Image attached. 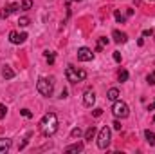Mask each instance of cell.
I'll return each mask as SVG.
<instances>
[{
  "mask_svg": "<svg viewBox=\"0 0 155 154\" xmlns=\"http://www.w3.org/2000/svg\"><path fill=\"white\" fill-rule=\"evenodd\" d=\"M56 131H58V116L54 113L43 114V118L40 120V132L49 138V136H54Z\"/></svg>",
  "mask_w": 155,
  "mask_h": 154,
  "instance_id": "obj_1",
  "label": "cell"
},
{
  "mask_svg": "<svg viewBox=\"0 0 155 154\" xmlns=\"http://www.w3.org/2000/svg\"><path fill=\"white\" fill-rule=\"evenodd\" d=\"M36 89L45 98L52 96V93H54V78H40L38 83H36Z\"/></svg>",
  "mask_w": 155,
  "mask_h": 154,
  "instance_id": "obj_2",
  "label": "cell"
},
{
  "mask_svg": "<svg viewBox=\"0 0 155 154\" xmlns=\"http://www.w3.org/2000/svg\"><path fill=\"white\" fill-rule=\"evenodd\" d=\"M65 76H67V80H69L71 83H78V82H83V80L87 78V71L78 69V67H74V65H67Z\"/></svg>",
  "mask_w": 155,
  "mask_h": 154,
  "instance_id": "obj_3",
  "label": "cell"
},
{
  "mask_svg": "<svg viewBox=\"0 0 155 154\" xmlns=\"http://www.w3.org/2000/svg\"><path fill=\"white\" fill-rule=\"evenodd\" d=\"M110 138H112V132H110V127H103L97 134V147L99 149H107L110 145Z\"/></svg>",
  "mask_w": 155,
  "mask_h": 154,
  "instance_id": "obj_4",
  "label": "cell"
},
{
  "mask_svg": "<svg viewBox=\"0 0 155 154\" xmlns=\"http://www.w3.org/2000/svg\"><path fill=\"white\" fill-rule=\"evenodd\" d=\"M112 113H114L116 118H126V116L130 114V109H128V105H126L124 102L116 100L114 105H112Z\"/></svg>",
  "mask_w": 155,
  "mask_h": 154,
  "instance_id": "obj_5",
  "label": "cell"
},
{
  "mask_svg": "<svg viewBox=\"0 0 155 154\" xmlns=\"http://www.w3.org/2000/svg\"><path fill=\"white\" fill-rule=\"evenodd\" d=\"M78 60H79V62H90V60H94L92 49H88V47H79V49H78Z\"/></svg>",
  "mask_w": 155,
  "mask_h": 154,
  "instance_id": "obj_6",
  "label": "cell"
},
{
  "mask_svg": "<svg viewBox=\"0 0 155 154\" xmlns=\"http://www.w3.org/2000/svg\"><path fill=\"white\" fill-rule=\"evenodd\" d=\"M20 9H22L20 4H9V5H4L2 11H0V18H7L9 15L16 13V11H20Z\"/></svg>",
  "mask_w": 155,
  "mask_h": 154,
  "instance_id": "obj_7",
  "label": "cell"
},
{
  "mask_svg": "<svg viewBox=\"0 0 155 154\" xmlns=\"http://www.w3.org/2000/svg\"><path fill=\"white\" fill-rule=\"evenodd\" d=\"M27 40V33H16V31H11L9 33V42L15 44V45H20Z\"/></svg>",
  "mask_w": 155,
  "mask_h": 154,
  "instance_id": "obj_8",
  "label": "cell"
},
{
  "mask_svg": "<svg viewBox=\"0 0 155 154\" xmlns=\"http://www.w3.org/2000/svg\"><path fill=\"white\" fill-rule=\"evenodd\" d=\"M94 102H96V93H94V89H87L85 94H83V103H85L87 107H92Z\"/></svg>",
  "mask_w": 155,
  "mask_h": 154,
  "instance_id": "obj_9",
  "label": "cell"
},
{
  "mask_svg": "<svg viewBox=\"0 0 155 154\" xmlns=\"http://www.w3.org/2000/svg\"><path fill=\"white\" fill-rule=\"evenodd\" d=\"M112 38H114V42H116V44H124V42L128 40V37H126V33H123V31L116 29V31L112 33Z\"/></svg>",
  "mask_w": 155,
  "mask_h": 154,
  "instance_id": "obj_10",
  "label": "cell"
},
{
  "mask_svg": "<svg viewBox=\"0 0 155 154\" xmlns=\"http://www.w3.org/2000/svg\"><path fill=\"white\" fill-rule=\"evenodd\" d=\"M2 78H4V80H13V78H15V71H13L9 65H4V67H2Z\"/></svg>",
  "mask_w": 155,
  "mask_h": 154,
  "instance_id": "obj_11",
  "label": "cell"
},
{
  "mask_svg": "<svg viewBox=\"0 0 155 154\" xmlns=\"http://www.w3.org/2000/svg\"><path fill=\"white\" fill-rule=\"evenodd\" d=\"M11 149V140L7 138H0V154H5Z\"/></svg>",
  "mask_w": 155,
  "mask_h": 154,
  "instance_id": "obj_12",
  "label": "cell"
},
{
  "mask_svg": "<svg viewBox=\"0 0 155 154\" xmlns=\"http://www.w3.org/2000/svg\"><path fill=\"white\" fill-rule=\"evenodd\" d=\"M96 132H97V131H96V127H94V125H90V127L85 131V140H87V142H92V140H94V136H96Z\"/></svg>",
  "mask_w": 155,
  "mask_h": 154,
  "instance_id": "obj_13",
  "label": "cell"
},
{
  "mask_svg": "<svg viewBox=\"0 0 155 154\" xmlns=\"http://www.w3.org/2000/svg\"><path fill=\"white\" fill-rule=\"evenodd\" d=\"M107 98H108L110 102H116V100H119V89H116V87L108 89V93H107Z\"/></svg>",
  "mask_w": 155,
  "mask_h": 154,
  "instance_id": "obj_14",
  "label": "cell"
},
{
  "mask_svg": "<svg viewBox=\"0 0 155 154\" xmlns=\"http://www.w3.org/2000/svg\"><path fill=\"white\" fill-rule=\"evenodd\" d=\"M83 151V143H74V145H69L67 149H65V152H81Z\"/></svg>",
  "mask_w": 155,
  "mask_h": 154,
  "instance_id": "obj_15",
  "label": "cell"
},
{
  "mask_svg": "<svg viewBox=\"0 0 155 154\" xmlns=\"http://www.w3.org/2000/svg\"><path fill=\"white\" fill-rule=\"evenodd\" d=\"M144 138H146V142H148L150 145H155V134L152 131H144Z\"/></svg>",
  "mask_w": 155,
  "mask_h": 154,
  "instance_id": "obj_16",
  "label": "cell"
},
{
  "mask_svg": "<svg viewBox=\"0 0 155 154\" xmlns=\"http://www.w3.org/2000/svg\"><path fill=\"white\" fill-rule=\"evenodd\" d=\"M108 44V38H105V37H101V38L97 40V47H96V51H101L105 45Z\"/></svg>",
  "mask_w": 155,
  "mask_h": 154,
  "instance_id": "obj_17",
  "label": "cell"
},
{
  "mask_svg": "<svg viewBox=\"0 0 155 154\" xmlns=\"http://www.w3.org/2000/svg\"><path fill=\"white\" fill-rule=\"evenodd\" d=\"M20 7H22L24 11H29V9L33 7V0H22V4H20Z\"/></svg>",
  "mask_w": 155,
  "mask_h": 154,
  "instance_id": "obj_18",
  "label": "cell"
},
{
  "mask_svg": "<svg viewBox=\"0 0 155 154\" xmlns=\"http://www.w3.org/2000/svg\"><path fill=\"white\" fill-rule=\"evenodd\" d=\"M114 16H116V20L119 22V24H124V20H126V16H124V15H121V11H116V13H114Z\"/></svg>",
  "mask_w": 155,
  "mask_h": 154,
  "instance_id": "obj_19",
  "label": "cell"
},
{
  "mask_svg": "<svg viewBox=\"0 0 155 154\" xmlns=\"http://www.w3.org/2000/svg\"><path fill=\"white\" fill-rule=\"evenodd\" d=\"M117 78H119V82H126L128 80V71H119V75H117Z\"/></svg>",
  "mask_w": 155,
  "mask_h": 154,
  "instance_id": "obj_20",
  "label": "cell"
},
{
  "mask_svg": "<svg viewBox=\"0 0 155 154\" xmlns=\"http://www.w3.org/2000/svg\"><path fill=\"white\" fill-rule=\"evenodd\" d=\"M29 22H31V20H29L27 16H22V18L18 20V24H20V27H27V26H29Z\"/></svg>",
  "mask_w": 155,
  "mask_h": 154,
  "instance_id": "obj_21",
  "label": "cell"
},
{
  "mask_svg": "<svg viewBox=\"0 0 155 154\" xmlns=\"http://www.w3.org/2000/svg\"><path fill=\"white\" fill-rule=\"evenodd\" d=\"M71 136H72V138H79V136H81V129H79V127H74V129L71 131Z\"/></svg>",
  "mask_w": 155,
  "mask_h": 154,
  "instance_id": "obj_22",
  "label": "cell"
},
{
  "mask_svg": "<svg viewBox=\"0 0 155 154\" xmlns=\"http://www.w3.org/2000/svg\"><path fill=\"white\" fill-rule=\"evenodd\" d=\"M146 82H148L150 85H155V71H152V73L146 76Z\"/></svg>",
  "mask_w": 155,
  "mask_h": 154,
  "instance_id": "obj_23",
  "label": "cell"
},
{
  "mask_svg": "<svg viewBox=\"0 0 155 154\" xmlns=\"http://www.w3.org/2000/svg\"><path fill=\"white\" fill-rule=\"evenodd\" d=\"M45 58H47V62H49V64H54V53L45 51Z\"/></svg>",
  "mask_w": 155,
  "mask_h": 154,
  "instance_id": "obj_24",
  "label": "cell"
},
{
  "mask_svg": "<svg viewBox=\"0 0 155 154\" xmlns=\"http://www.w3.org/2000/svg\"><path fill=\"white\" fill-rule=\"evenodd\" d=\"M20 114L24 116V118H33V113H31L29 109H22V111H20Z\"/></svg>",
  "mask_w": 155,
  "mask_h": 154,
  "instance_id": "obj_25",
  "label": "cell"
},
{
  "mask_svg": "<svg viewBox=\"0 0 155 154\" xmlns=\"http://www.w3.org/2000/svg\"><path fill=\"white\" fill-rule=\"evenodd\" d=\"M5 113H7V107L0 103V120H4V118H5Z\"/></svg>",
  "mask_w": 155,
  "mask_h": 154,
  "instance_id": "obj_26",
  "label": "cell"
},
{
  "mask_svg": "<svg viewBox=\"0 0 155 154\" xmlns=\"http://www.w3.org/2000/svg\"><path fill=\"white\" fill-rule=\"evenodd\" d=\"M112 125H114V129H116V131H121V127H123V125H121V121H119V118H117Z\"/></svg>",
  "mask_w": 155,
  "mask_h": 154,
  "instance_id": "obj_27",
  "label": "cell"
},
{
  "mask_svg": "<svg viewBox=\"0 0 155 154\" xmlns=\"http://www.w3.org/2000/svg\"><path fill=\"white\" fill-rule=\"evenodd\" d=\"M153 35V29H144L143 31V37H152Z\"/></svg>",
  "mask_w": 155,
  "mask_h": 154,
  "instance_id": "obj_28",
  "label": "cell"
},
{
  "mask_svg": "<svg viewBox=\"0 0 155 154\" xmlns=\"http://www.w3.org/2000/svg\"><path fill=\"white\" fill-rule=\"evenodd\" d=\"M114 60H116L117 64L121 62V53H119V51H116V53H114Z\"/></svg>",
  "mask_w": 155,
  "mask_h": 154,
  "instance_id": "obj_29",
  "label": "cell"
},
{
  "mask_svg": "<svg viewBox=\"0 0 155 154\" xmlns=\"http://www.w3.org/2000/svg\"><path fill=\"white\" fill-rule=\"evenodd\" d=\"M92 113H94V116H101L103 114V109H94Z\"/></svg>",
  "mask_w": 155,
  "mask_h": 154,
  "instance_id": "obj_30",
  "label": "cell"
},
{
  "mask_svg": "<svg viewBox=\"0 0 155 154\" xmlns=\"http://www.w3.org/2000/svg\"><path fill=\"white\" fill-rule=\"evenodd\" d=\"M134 15V9H126V16H132Z\"/></svg>",
  "mask_w": 155,
  "mask_h": 154,
  "instance_id": "obj_31",
  "label": "cell"
},
{
  "mask_svg": "<svg viewBox=\"0 0 155 154\" xmlns=\"http://www.w3.org/2000/svg\"><path fill=\"white\" fill-rule=\"evenodd\" d=\"M60 98H67V91H65V89L61 91V94H60Z\"/></svg>",
  "mask_w": 155,
  "mask_h": 154,
  "instance_id": "obj_32",
  "label": "cell"
},
{
  "mask_svg": "<svg viewBox=\"0 0 155 154\" xmlns=\"http://www.w3.org/2000/svg\"><path fill=\"white\" fill-rule=\"evenodd\" d=\"M153 109H155V102H153V103H150V105H148V111H153Z\"/></svg>",
  "mask_w": 155,
  "mask_h": 154,
  "instance_id": "obj_33",
  "label": "cell"
},
{
  "mask_svg": "<svg viewBox=\"0 0 155 154\" xmlns=\"http://www.w3.org/2000/svg\"><path fill=\"white\" fill-rule=\"evenodd\" d=\"M72 2H81V0H72Z\"/></svg>",
  "mask_w": 155,
  "mask_h": 154,
  "instance_id": "obj_34",
  "label": "cell"
},
{
  "mask_svg": "<svg viewBox=\"0 0 155 154\" xmlns=\"http://www.w3.org/2000/svg\"><path fill=\"white\" fill-rule=\"evenodd\" d=\"M153 121H155V116H153Z\"/></svg>",
  "mask_w": 155,
  "mask_h": 154,
  "instance_id": "obj_35",
  "label": "cell"
}]
</instances>
